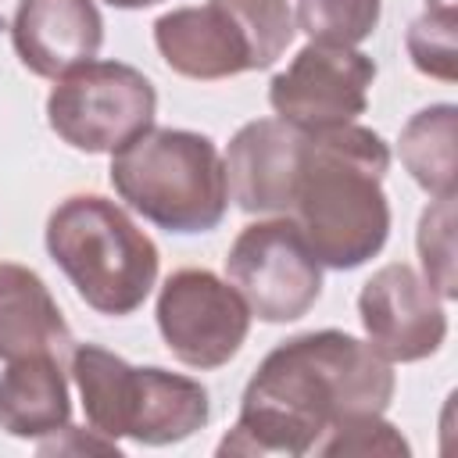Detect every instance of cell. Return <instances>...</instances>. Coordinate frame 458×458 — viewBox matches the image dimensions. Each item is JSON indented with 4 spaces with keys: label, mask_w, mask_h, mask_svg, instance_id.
<instances>
[{
    "label": "cell",
    "mask_w": 458,
    "mask_h": 458,
    "mask_svg": "<svg viewBox=\"0 0 458 458\" xmlns=\"http://www.w3.org/2000/svg\"><path fill=\"white\" fill-rule=\"evenodd\" d=\"M454 25L458 11H426L408 25L404 47L411 64L440 82L458 79V43H454Z\"/></svg>",
    "instance_id": "d6986e66"
},
{
    "label": "cell",
    "mask_w": 458,
    "mask_h": 458,
    "mask_svg": "<svg viewBox=\"0 0 458 458\" xmlns=\"http://www.w3.org/2000/svg\"><path fill=\"white\" fill-rule=\"evenodd\" d=\"M68 372L79 386L86 426L107 440L129 437L147 447H165L208 426V390L157 365H129L100 344H75Z\"/></svg>",
    "instance_id": "5b68a950"
},
{
    "label": "cell",
    "mask_w": 458,
    "mask_h": 458,
    "mask_svg": "<svg viewBox=\"0 0 458 458\" xmlns=\"http://www.w3.org/2000/svg\"><path fill=\"white\" fill-rule=\"evenodd\" d=\"M72 397L61 358L25 354L0 372V429L18 440H43L68 426Z\"/></svg>",
    "instance_id": "9a60e30c"
},
{
    "label": "cell",
    "mask_w": 458,
    "mask_h": 458,
    "mask_svg": "<svg viewBox=\"0 0 458 458\" xmlns=\"http://www.w3.org/2000/svg\"><path fill=\"white\" fill-rule=\"evenodd\" d=\"M376 79V61L354 47L308 43L293 61L272 79L268 104L276 118L318 132L347 125L369 107V89Z\"/></svg>",
    "instance_id": "30bf717a"
},
{
    "label": "cell",
    "mask_w": 458,
    "mask_h": 458,
    "mask_svg": "<svg viewBox=\"0 0 458 458\" xmlns=\"http://www.w3.org/2000/svg\"><path fill=\"white\" fill-rule=\"evenodd\" d=\"M104 4H111V7H118V11H143V7H154V4H161V0H104Z\"/></svg>",
    "instance_id": "44dd1931"
},
{
    "label": "cell",
    "mask_w": 458,
    "mask_h": 458,
    "mask_svg": "<svg viewBox=\"0 0 458 458\" xmlns=\"http://www.w3.org/2000/svg\"><path fill=\"white\" fill-rule=\"evenodd\" d=\"M394 365L344 329L297 333L272 347L240 397V419L218 454L301 458L340 422L383 415L394 401Z\"/></svg>",
    "instance_id": "6da1fadb"
},
{
    "label": "cell",
    "mask_w": 458,
    "mask_h": 458,
    "mask_svg": "<svg viewBox=\"0 0 458 458\" xmlns=\"http://www.w3.org/2000/svg\"><path fill=\"white\" fill-rule=\"evenodd\" d=\"M383 0H297L293 25L308 36V43L358 47L379 25Z\"/></svg>",
    "instance_id": "e0dca14e"
},
{
    "label": "cell",
    "mask_w": 458,
    "mask_h": 458,
    "mask_svg": "<svg viewBox=\"0 0 458 458\" xmlns=\"http://www.w3.org/2000/svg\"><path fill=\"white\" fill-rule=\"evenodd\" d=\"M154 82L122 61H86L54 79L47 122L68 147L82 154H114L154 125Z\"/></svg>",
    "instance_id": "52a82bcc"
},
{
    "label": "cell",
    "mask_w": 458,
    "mask_h": 458,
    "mask_svg": "<svg viewBox=\"0 0 458 458\" xmlns=\"http://www.w3.org/2000/svg\"><path fill=\"white\" fill-rule=\"evenodd\" d=\"M315 454H411V447L401 429L383 415H358L333 426L315 444Z\"/></svg>",
    "instance_id": "ffe728a7"
},
{
    "label": "cell",
    "mask_w": 458,
    "mask_h": 458,
    "mask_svg": "<svg viewBox=\"0 0 458 458\" xmlns=\"http://www.w3.org/2000/svg\"><path fill=\"white\" fill-rule=\"evenodd\" d=\"M75 347L72 329L50 286L18 261H0V361L25 354L68 358Z\"/></svg>",
    "instance_id": "5bb4252c"
},
{
    "label": "cell",
    "mask_w": 458,
    "mask_h": 458,
    "mask_svg": "<svg viewBox=\"0 0 458 458\" xmlns=\"http://www.w3.org/2000/svg\"><path fill=\"white\" fill-rule=\"evenodd\" d=\"M157 333L190 369L229 365L250 333V308L236 286L208 268H179L157 293Z\"/></svg>",
    "instance_id": "9c48e42d"
},
{
    "label": "cell",
    "mask_w": 458,
    "mask_h": 458,
    "mask_svg": "<svg viewBox=\"0 0 458 458\" xmlns=\"http://www.w3.org/2000/svg\"><path fill=\"white\" fill-rule=\"evenodd\" d=\"M293 7L286 0H208L175 7L154 21L161 61L197 82L272 68L293 43Z\"/></svg>",
    "instance_id": "8992f818"
},
{
    "label": "cell",
    "mask_w": 458,
    "mask_h": 458,
    "mask_svg": "<svg viewBox=\"0 0 458 458\" xmlns=\"http://www.w3.org/2000/svg\"><path fill=\"white\" fill-rule=\"evenodd\" d=\"M104 18L93 0H18L11 18V47L39 79H61L97 57Z\"/></svg>",
    "instance_id": "4fadbf2b"
},
{
    "label": "cell",
    "mask_w": 458,
    "mask_h": 458,
    "mask_svg": "<svg viewBox=\"0 0 458 458\" xmlns=\"http://www.w3.org/2000/svg\"><path fill=\"white\" fill-rule=\"evenodd\" d=\"M419 261H422V279L440 293V301L458 297V276H454V193L433 197L429 208L419 218L415 233Z\"/></svg>",
    "instance_id": "ac0fdd59"
},
{
    "label": "cell",
    "mask_w": 458,
    "mask_h": 458,
    "mask_svg": "<svg viewBox=\"0 0 458 458\" xmlns=\"http://www.w3.org/2000/svg\"><path fill=\"white\" fill-rule=\"evenodd\" d=\"M358 318L369 344L390 365H411L440 351L447 311L440 293L404 261L372 272L358 293Z\"/></svg>",
    "instance_id": "8fae6325"
},
{
    "label": "cell",
    "mask_w": 458,
    "mask_h": 458,
    "mask_svg": "<svg viewBox=\"0 0 458 458\" xmlns=\"http://www.w3.org/2000/svg\"><path fill=\"white\" fill-rule=\"evenodd\" d=\"M107 175L118 200L165 233H211L229 208L225 161L204 132L150 125L111 154Z\"/></svg>",
    "instance_id": "277c9868"
},
{
    "label": "cell",
    "mask_w": 458,
    "mask_h": 458,
    "mask_svg": "<svg viewBox=\"0 0 458 458\" xmlns=\"http://www.w3.org/2000/svg\"><path fill=\"white\" fill-rule=\"evenodd\" d=\"M308 132L283 118H254L225 150V186L247 215H290Z\"/></svg>",
    "instance_id": "7c38bea8"
},
{
    "label": "cell",
    "mask_w": 458,
    "mask_h": 458,
    "mask_svg": "<svg viewBox=\"0 0 458 458\" xmlns=\"http://www.w3.org/2000/svg\"><path fill=\"white\" fill-rule=\"evenodd\" d=\"M426 11H458L454 0H426Z\"/></svg>",
    "instance_id": "7402d4cb"
},
{
    "label": "cell",
    "mask_w": 458,
    "mask_h": 458,
    "mask_svg": "<svg viewBox=\"0 0 458 458\" xmlns=\"http://www.w3.org/2000/svg\"><path fill=\"white\" fill-rule=\"evenodd\" d=\"M454 136H458L454 104H429L415 111L401 129L397 140L401 165L429 197L454 193Z\"/></svg>",
    "instance_id": "2e32d148"
},
{
    "label": "cell",
    "mask_w": 458,
    "mask_h": 458,
    "mask_svg": "<svg viewBox=\"0 0 458 458\" xmlns=\"http://www.w3.org/2000/svg\"><path fill=\"white\" fill-rule=\"evenodd\" d=\"M386 168V140L358 122L308 132L290 218L322 268L351 272L383 250L390 236Z\"/></svg>",
    "instance_id": "7a4b0ae2"
},
{
    "label": "cell",
    "mask_w": 458,
    "mask_h": 458,
    "mask_svg": "<svg viewBox=\"0 0 458 458\" xmlns=\"http://www.w3.org/2000/svg\"><path fill=\"white\" fill-rule=\"evenodd\" d=\"M47 254L97 315L125 318L150 297L161 254L125 208L100 193H72L47 218Z\"/></svg>",
    "instance_id": "3957f363"
},
{
    "label": "cell",
    "mask_w": 458,
    "mask_h": 458,
    "mask_svg": "<svg viewBox=\"0 0 458 458\" xmlns=\"http://www.w3.org/2000/svg\"><path fill=\"white\" fill-rule=\"evenodd\" d=\"M225 276L250 318L272 326L304 318L322 297V265L290 215L243 225L225 254Z\"/></svg>",
    "instance_id": "ba28073f"
}]
</instances>
